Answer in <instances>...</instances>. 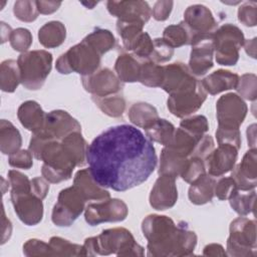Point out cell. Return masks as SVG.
I'll use <instances>...</instances> for the list:
<instances>
[{"label":"cell","mask_w":257,"mask_h":257,"mask_svg":"<svg viewBox=\"0 0 257 257\" xmlns=\"http://www.w3.org/2000/svg\"><path fill=\"white\" fill-rule=\"evenodd\" d=\"M93 180L103 188L123 192L147 181L157 166L150 139L130 124L108 127L86 149Z\"/></svg>","instance_id":"6da1fadb"},{"label":"cell","mask_w":257,"mask_h":257,"mask_svg":"<svg viewBox=\"0 0 257 257\" xmlns=\"http://www.w3.org/2000/svg\"><path fill=\"white\" fill-rule=\"evenodd\" d=\"M144 236L148 239V255H190L197 242L196 234L185 223L178 226L167 216L150 215L143 221Z\"/></svg>","instance_id":"7a4b0ae2"},{"label":"cell","mask_w":257,"mask_h":257,"mask_svg":"<svg viewBox=\"0 0 257 257\" xmlns=\"http://www.w3.org/2000/svg\"><path fill=\"white\" fill-rule=\"evenodd\" d=\"M83 249L85 255L114 253L116 255L142 256L144 254L143 247L135 242L131 232L124 228L108 229L97 237L86 239Z\"/></svg>","instance_id":"3957f363"},{"label":"cell","mask_w":257,"mask_h":257,"mask_svg":"<svg viewBox=\"0 0 257 257\" xmlns=\"http://www.w3.org/2000/svg\"><path fill=\"white\" fill-rule=\"evenodd\" d=\"M39 160L43 161L42 175L45 180L51 183H58L70 178L76 166L62 143L55 140L47 141L41 152Z\"/></svg>","instance_id":"277c9868"},{"label":"cell","mask_w":257,"mask_h":257,"mask_svg":"<svg viewBox=\"0 0 257 257\" xmlns=\"http://www.w3.org/2000/svg\"><path fill=\"white\" fill-rule=\"evenodd\" d=\"M18 67L21 83L28 89L40 88L51 70L52 55L45 50L23 52L19 55Z\"/></svg>","instance_id":"5b68a950"},{"label":"cell","mask_w":257,"mask_h":257,"mask_svg":"<svg viewBox=\"0 0 257 257\" xmlns=\"http://www.w3.org/2000/svg\"><path fill=\"white\" fill-rule=\"evenodd\" d=\"M99 63L100 55L82 40L57 59L56 69L62 74L77 72L86 76L94 73Z\"/></svg>","instance_id":"8992f818"},{"label":"cell","mask_w":257,"mask_h":257,"mask_svg":"<svg viewBox=\"0 0 257 257\" xmlns=\"http://www.w3.org/2000/svg\"><path fill=\"white\" fill-rule=\"evenodd\" d=\"M244 40L242 31L235 25L228 23L216 30L213 34V45L217 62L221 65H235Z\"/></svg>","instance_id":"52a82bcc"},{"label":"cell","mask_w":257,"mask_h":257,"mask_svg":"<svg viewBox=\"0 0 257 257\" xmlns=\"http://www.w3.org/2000/svg\"><path fill=\"white\" fill-rule=\"evenodd\" d=\"M85 201L74 185L62 190L52 211V222L57 226H70L83 211Z\"/></svg>","instance_id":"ba28073f"},{"label":"cell","mask_w":257,"mask_h":257,"mask_svg":"<svg viewBox=\"0 0 257 257\" xmlns=\"http://www.w3.org/2000/svg\"><path fill=\"white\" fill-rule=\"evenodd\" d=\"M255 222L246 218H238L231 223L230 237L227 242V249L230 255H250V250H255Z\"/></svg>","instance_id":"9c48e42d"},{"label":"cell","mask_w":257,"mask_h":257,"mask_svg":"<svg viewBox=\"0 0 257 257\" xmlns=\"http://www.w3.org/2000/svg\"><path fill=\"white\" fill-rule=\"evenodd\" d=\"M201 81L195 78L189 67L182 62L164 66V78L161 87L170 95L195 89Z\"/></svg>","instance_id":"30bf717a"},{"label":"cell","mask_w":257,"mask_h":257,"mask_svg":"<svg viewBox=\"0 0 257 257\" xmlns=\"http://www.w3.org/2000/svg\"><path fill=\"white\" fill-rule=\"evenodd\" d=\"M247 112L245 102L235 93L222 95L217 101V118L221 128L239 130Z\"/></svg>","instance_id":"8fae6325"},{"label":"cell","mask_w":257,"mask_h":257,"mask_svg":"<svg viewBox=\"0 0 257 257\" xmlns=\"http://www.w3.org/2000/svg\"><path fill=\"white\" fill-rule=\"evenodd\" d=\"M127 215L126 205L118 199H107L89 204L85 210V220L91 225L102 222H117L125 219Z\"/></svg>","instance_id":"7c38bea8"},{"label":"cell","mask_w":257,"mask_h":257,"mask_svg":"<svg viewBox=\"0 0 257 257\" xmlns=\"http://www.w3.org/2000/svg\"><path fill=\"white\" fill-rule=\"evenodd\" d=\"M184 23L192 33V43L197 37L214 34L217 27L211 11L206 6L200 4L187 8L184 14Z\"/></svg>","instance_id":"4fadbf2b"},{"label":"cell","mask_w":257,"mask_h":257,"mask_svg":"<svg viewBox=\"0 0 257 257\" xmlns=\"http://www.w3.org/2000/svg\"><path fill=\"white\" fill-rule=\"evenodd\" d=\"M49 140L62 141L73 132H80V124L64 110H53L45 115L44 125L39 131Z\"/></svg>","instance_id":"5bb4252c"},{"label":"cell","mask_w":257,"mask_h":257,"mask_svg":"<svg viewBox=\"0 0 257 257\" xmlns=\"http://www.w3.org/2000/svg\"><path fill=\"white\" fill-rule=\"evenodd\" d=\"M14 210L19 219L26 225H36L42 219L43 205L31 191L23 193H11Z\"/></svg>","instance_id":"9a60e30c"},{"label":"cell","mask_w":257,"mask_h":257,"mask_svg":"<svg viewBox=\"0 0 257 257\" xmlns=\"http://www.w3.org/2000/svg\"><path fill=\"white\" fill-rule=\"evenodd\" d=\"M191 45L189 69L194 75H203L213 67V34L197 37Z\"/></svg>","instance_id":"2e32d148"},{"label":"cell","mask_w":257,"mask_h":257,"mask_svg":"<svg viewBox=\"0 0 257 257\" xmlns=\"http://www.w3.org/2000/svg\"><path fill=\"white\" fill-rule=\"evenodd\" d=\"M82 84L93 96H106L121 89L120 80L108 68H102L90 75L82 76Z\"/></svg>","instance_id":"e0dca14e"},{"label":"cell","mask_w":257,"mask_h":257,"mask_svg":"<svg viewBox=\"0 0 257 257\" xmlns=\"http://www.w3.org/2000/svg\"><path fill=\"white\" fill-rule=\"evenodd\" d=\"M106 6L111 15L126 22L145 24L152 14L149 4L144 1H108Z\"/></svg>","instance_id":"ac0fdd59"},{"label":"cell","mask_w":257,"mask_h":257,"mask_svg":"<svg viewBox=\"0 0 257 257\" xmlns=\"http://www.w3.org/2000/svg\"><path fill=\"white\" fill-rule=\"evenodd\" d=\"M206 99V91L202 83L193 90L179 94L170 95L168 99V108L176 116L183 117L198 110Z\"/></svg>","instance_id":"d6986e66"},{"label":"cell","mask_w":257,"mask_h":257,"mask_svg":"<svg viewBox=\"0 0 257 257\" xmlns=\"http://www.w3.org/2000/svg\"><path fill=\"white\" fill-rule=\"evenodd\" d=\"M238 149L229 144H220L205 159V167L212 177H219L233 169Z\"/></svg>","instance_id":"ffe728a7"},{"label":"cell","mask_w":257,"mask_h":257,"mask_svg":"<svg viewBox=\"0 0 257 257\" xmlns=\"http://www.w3.org/2000/svg\"><path fill=\"white\" fill-rule=\"evenodd\" d=\"M176 178L161 175L156 181L150 195V204L156 210H166L173 207L178 199L175 184Z\"/></svg>","instance_id":"44dd1931"},{"label":"cell","mask_w":257,"mask_h":257,"mask_svg":"<svg viewBox=\"0 0 257 257\" xmlns=\"http://www.w3.org/2000/svg\"><path fill=\"white\" fill-rule=\"evenodd\" d=\"M238 190L249 191L256 186V150L252 149L246 153L241 164L232 173Z\"/></svg>","instance_id":"7402d4cb"},{"label":"cell","mask_w":257,"mask_h":257,"mask_svg":"<svg viewBox=\"0 0 257 257\" xmlns=\"http://www.w3.org/2000/svg\"><path fill=\"white\" fill-rule=\"evenodd\" d=\"M74 186L78 189L85 200L103 201L109 199V193L99 186L91 177L89 169H83L76 173Z\"/></svg>","instance_id":"603a6c76"},{"label":"cell","mask_w":257,"mask_h":257,"mask_svg":"<svg viewBox=\"0 0 257 257\" xmlns=\"http://www.w3.org/2000/svg\"><path fill=\"white\" fill-rule=\"evenodd\" d=\"M17 115L24 127L37 133L42 130L46 114L36 101L28 100L19 106Z\"/></svg>","instance_id":"cb8c5ba5"},{"label":"cell","mask_w":257,"mask_h":257,"mask_svg":"<svg viewBox=\"0 0 257 257\" xmlns=\"http://www.w3.org/2000/svg\"><path fill=\"white\" fill-rule=\"evenodd\" d=\"M238 82L239 77L237 74L223 69L211 73L201 81L205 91L210 94H217L224 90L236 88Z\"/></svg>","instance_id":"d4e9b609"},{"label":"cell","mask_w":257,"mask_h":257,"mask_svg":"<svg viewBox=\"0 0 257 257\" xmlns=\"http://www.w3.org/2000/svg\"><path fill=\"white\" fill-rule=\"evenodd\" d=\"M215 180L210 175H203L191 183L189 189V199L192 203L202 205L212 200L214 196Z\"/></svg>","instance_id":"484cf974"},{"label":"cell","mask_w":257,"mask_h":257,"mask_svg":"<svg viewBox=\"0 0 257 257\" xmlns=\"http://www.w3.org/2000/svg\"><path fill=\"white\" fill-rule=\"evenodd\" d=\"M142 62L133 54H120L115 61V71L118 79L123 82H135L140 79Z\"/></svg>","instance_id":"4316f807"},{"label":"cell","mask_w":257,"mask_h":257,"mask_svg":"<svg viewBox=\"0 0 257 257\" xmlns=\"http://www.w3.org/2000/svg\"><path fill=\"white\" fill-rule=\"evenodd\" d=\"M187 162L188 158L183 157L171 148L166 147L162 151L159 174L177 178L184 172Z\"/></svg>","instance_id":"83f0119b"},{"label":"cell","mask_w":257,"mask_h":257,"mask_svg":"<svg viewBox=\"0 0 257 257\" xmlns=\"http://www.w3.org/2000/svg\"><path fill=\"white\" fill-rule=\"evenodd\" d=\"M38 38L39 42L47 48L59 46L65 39V27L59 21H50L39 29Z\"/></svg>","instance_id":"f1b7e54d"},{"label":"cell","mask_w":257,"mask_h":257,"mask_svg":"<svg viewBox=\"0 0 257 257\" xmlns=\"http://www.w3.org/2000/svg\"><path fill=\"white\" fill-rule=\"evenodd\" d=\"M0 142L1 152L9 156L16 153L21 146V136L18 130L5 119L1 120Z\"/></svg>","instance_id":"f546056e"},{"label":"cell","mask_w":257,"mask_h":257,"mask_svg":"<svg viewBox=\"0 0 257 257\" xmlns=\"http://www.w3.org/2000/svg\"><path fill=\"white\" fill-rule=\"evenodd\" d=\"M62 146L74 161L76 166L84 164L86 159V144L80 135V132H73L62 140Z\"/></svg>","instance_id":"4dcf8cb0"},{"label":"cell","mask_w":257,"mask_h":257,"mask_svg":"<svg viewBox=\"0 0 257 257\" xmlns=\"http://www.w3.org/2000/svg\"><path fill=\"white\" fill-rule=\"evenodd\" d=\"M145 130L150 140L158 142L165 147H169L172 144L176 131L171 122L161 118H158Z\"/></svg>","instance_id":"1f68e13d"},{"label":"cell","mask_w":257,"mask_h":257,"mask_svg":"<svg viewBox=\"0 0 257 257\" xmlns=\"http://www.w3.org/2000/svg\"><path fill=\"white\" fill-rule=\"evenodd\" d=\"M128 117L133 123L144 128H147L159 118L156 108L145 102L135 103L130 109Z\"/></svg>","instance_id":"d6a6232c"},{"label":"cell","mask_w":257,"mask_h":257,"mask_svg":"<svg viewBox=\"0 0 257 257\" xmlns=\"http://www.w3.org/2000/svg\"><path fill=\"white\" fill-rule=\"evenodd\" d=\"M1 89L3 91L12 92L16 89L20 79V71L18 63L15 60L9 59L1 63Z\"/></svg>","instance_id":"836d02e7"},{"label":"cell","mask_w":257,"mask_h":257,"mask_svg":"<svg viewBox=\"0 0 257 257\" xmlns=\"http://www.w3.org/2000/svg\"><path fill=\"white\" fill-rule=\"evenodd\" d=\"M163 39L173 48L180 47L184 44L192 43V33L183 21L177 25L168 26L164 30Z\"/></svg>","instance_id":"e575fe53"},{"label":"cell","mask_w":257,"mask_h":257,"mask_svg":"<svg viewBox=\"0 0 257 257\" xmlns=\"http://www.w3.org/2000/svg\"><path fill=\"white\" fill-rule=\"evenodd\" d=\"M164 78V66L158 65L156 62L145 59L142 61L140 79L143 84L147 86H161Z\"/></svg>","instance_id":"d590c367"},{"label":"cell","mask_w":257,"mask_h":257,"mask_svg":"<svg viewBox=\"0 0 257 257\" xmlns=\"http://www.w3.org/2000/svg\"><path fill=\"white\" fill-rule=\"evenodd\" d=\"M95 51L101 56L103 53L108 51L114 46V37L108 30L96 29L88 34L84 39Z\"/></svg>","instance_id":"8d00e7d4"},{"label":"cell","mask_w":257,"mask_h":257,"mask_svg":"<svg viewBox=\"0 0 257 257\" xmlns=\"http://www.w3.org/2000/svg\"><path fill=\"white\" fill-rule=\"evenodd\" d=\"M93 101L96 105L109 116H119L122 114L125 106L124 99L121 95H106V96H93Z\"/></svg>","instance_id":"74e56055"},{"label":"cell","mask_w":257,"mask_h":257,"mask_svg":"<svg viewBox=\"0 0 257 257\" xmlns=\"http://www.w3.org/2000/svg\"><path fill=\"white\" fill-rule=\"evenodd\" d=\"M231 207L240 215H247L253 211L255 201V191L245 192L242 190H235L229 197Z\"/></svg>","instance_id":"f35d334b"},{"label":"cell","mask_w":257,"mask_h":257,"mask_svg":"<svg viewBox=\"0 0 257 257\" xmlns=\"http://www.w3.org/2000/svg\"><path fill=\"white\" fill-rule=\"evenodd\" d=\"M49 246L52 255H85L83 246L72 244L59 237H52Z\"/></svg>","instance_id":"ab89813d"},{"label":"cell","mask_w":257,"mask_h":257,"mask_svg":"<svg viewBox=\"0 0 257 257\" xmlns=\"http://www.w3.org/2000/svg\"><path fill=\"white\" fill-rule=\"evenodd\" d=\"M205 174H206V167H205L204 160L197 157L190 156V159H188L187 165L181 177L186 182L192 183Z\"/></svg>","instance_id":"60d3db41"},{"label":"cell","mask_w":257,"mask_h":257,"mask_svg":"<svg viewBox=\"0 0 257 257\" xmlns=\"http://www.w3.org/2000/svg\"><path fill=\"white\" fill-rule=\"evenodd\" d=\"M14 14L15 16L25 22H31L37 18L39 13L36 1H17L14 4Z\"/></svg>","instance_id":"b9f144b4"},{"label":"cell","mask_w":257,"mask_h":257,"mask_svg":"<svg viewBox=\"0 0 257 257\" xmlns=\"http://www.w3.org/2000/svg\"><path fill=\"white\" fill-rule=\"evenodd\" d=\"M154 49L150 56V60L158 63V62H165L171 59L174 48L169 45L163 38H156L153 40Z\"/></svg>","instance_id":"7bdbcfd3"},{"label":"cell","mask_w":257,"mask_h":257,"mask_svg":"<svg viewBox=\"0 0 257 257\" xmlns=\"http://www.w3.org/2000/svg\"><path fill=\"white\" fill-rule=\"evenodd\" d=\"M9 40L14 50L23 52L29 48L32 42V36L28 29L17 28L12 31Z\"/></svg>","instance_id":"ee69618b"},{"label":"cell","mask_w":257,"mask_h":257,"mask_svg":"<svg viewBox=\"0 0 257 257\" xmlns=\"http://www.w3.org/2000/svg\"><path fill=\"white\" fill-rule=\"evenodd\" d=\"M180 126L186 128L192 134L202 138L203 135L208 131V121L207 118L203 115H194L188 118H185L181 121Z\"/></svg>","instance_id":"f6af8a7d"},{"label":"cell","mask_w":257,"mask_h":257,"mask_svg":"<svg viewBox=\"0 0 257 257\" xmlns=\"http://www.w3.org/2000/svg\"><path fill=\"white\" fill-rule=\"evenodd\" d=\"M8 178L11 184V193H23L31 191V181L27 176L17 171H9Z\"/></svg>","instance_id":"bcb514c9"},{"label":"cell","mask_w":257,"mask_h":257,"mask_svg":"<svg viewBox=\"0 0 257 257\" xmlns=\"http://www.w3.org/2000/svg\"><path fill=\"white\" fill-rule=\"evenodd\" d=\"M256 77L254 74H244L238 82V91L247 99H255L256 97Z\"/></svg>","instance_id":"7dc6e473"},{"label":"cell","mask_w":257,"mask_h":257,"mask_svg":"<svg viewBox=\"0 0 257 257\" xmlns=\"http://www.w3.org/2000/svg\"><path fill=\"white\" fill-rule=\"evenodd\" d=\"M23 252L27 256L52 255L49 243L47 244L41 240H36V239L28 240L23 246Z\"/></svg>","instance_id":"c3c4849f"},{"label":"cell","mask_w":257,"mask_h":257,"mask_svg":"<svg viewBox=\"0 0 257 257\" xmlns=\"http://www.w3.org/2000/svg\"><path fill=\"white\" fill-rule=\"evenodd\" d=\"M217 141L220 144H229L237 149L240 148L241 139H240V133L239 130H231V128H221L218 127L216 132Z\"/></svg>","instance_id":"681fc988"},{"label":"cell","mask_w":257,"mask_h":257,"mask_svg":"<svg viewBox=\"0 0 257 257\" xmlns=\"http://www.w3.org/2000/svg\"><path fill=\"white\" fill-rule=\"evenodd\" d=\"M237 190L236 184L232 177L230 178H222L215 184L214 193L220 200L229 199V197L233 194V192Z\"/></svg>","instance_id":"f907efd6"},{"label":"cell","mask_w":257,"mask_h":257,"mask_svg":"<svg viewBox=\"0 0 257 257\" xmlns=\"http://www.w3.org/2000/svg\"><path fill=\"white\" fill-rule=\"evenodd\" d=\"M239 20L246 26L256 25V3L246 2L239 8L238 11Z\"/></svg>","instance_id":"816d5d0a"},{"label":"cell","mask_w":257,"mask_h":257,"mask_svg":"<svg viewBox=\"0 0 257 257\" xmlns=\"http://www.w3.org/2000/svg\"><path fill=\"white\" fill-rule=\"evenodd\" d=\"M9 164L15 168L30 169L32 167V155L26 150L17 151L9 156Z\"/></svg>","instance_id":"f5cc1de1"},{"label":"cell","mask_w":257,"mask_h":257,"mask_svg":"<svg viewBox=\"0 0 257 257\" xmlns=\"http://www.w3.org/2000/svg\"><path fill=\"white\" fill-rule=\"evenodd\" d=\"M214 150V142L211 136H203V138L199 141L193 153L192 157H197L205 161L207 156Z\"/></svg>","instance_id":"db71d44e"},{"label":"cell","mask_w":257,"mask_h":257,"mask_svg":"<svg viewBox=\"0 0 257 257\" xmlns=\"http://www.w3.org/2000/svg\"><path fill=\"white\" fill-rule=\"evenodd\" d=\"M173 2L172 1H158L152 11V14L156 20L163 21L166 20L172 10Z\"/></svg>","instance_id":"11a10c76"},{"label":"cell","mask_w":257,"mask_h":257,"mask_svg":"<svg viewBox=\"0 0 257 257\" xmlns=\"http://www.w3.org/2000/svg\"><path fill=\"white\" fill-rule=\"evenodd\" d=\"M49 190V185L45 180L41 178H34L31 180V192L39 199L45 198L47 192Z\"/></svg>","instance_id":"9f6ffc18"},{"label":"cell","mask_w":257,"mask_h":257,"mask_svg":"<svg viewBox=\"0 0 257 257\" xmlns=\"http://www.w3.org/2000/svg\"><path fill=\"white\" fill-rule=\"evenodd\" d=\"M61 2L55 1H36L37 9L42 14H50L58 9Z\"/></svg>","instance_id":"6f0895ef"},{"label":"cell","mask_w":257,"mask_h":257,"mask_svg":"<svg viewBox=\"0 0 257 257\" xmlns=\"http://www.w3.org/2000/svg\"><path fill=\"white\" fill-rule=\"evenodd\" d=\"M204 255H226L223 251V247L217 244H211L205 247Z\"/></svg>","instance_id":"680465c9"}]
</instances>
